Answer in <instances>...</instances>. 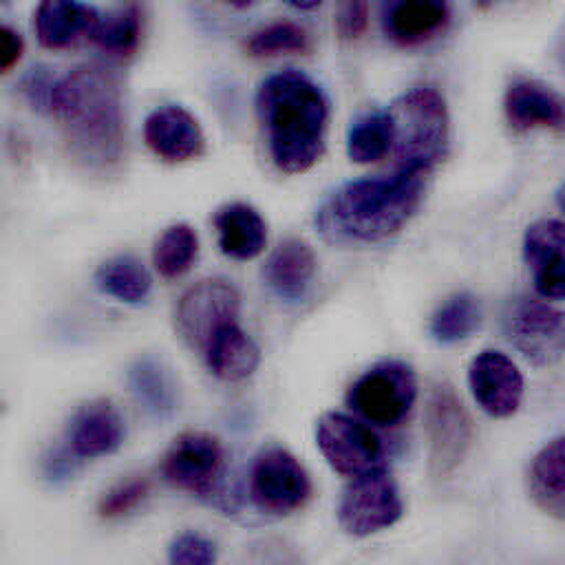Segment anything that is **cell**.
<instances>
[{
	"label": "cell",
	"instance_id": "6da1fadb",
	"mask_svg": "<svg viewBox=\"0 0 565 565\" xmlns=\"http://www.w3.org/2000/svg\"><path fill=\"white\" fill-rule=\"evenodd\" d=\"M51 113L57 119L68 152L93 172L113 170L124 154L121 88L110 68L79 64L57 77Z\"/></svg>",
	"mask_w": 565,
	"mask_h": 565
},
{
	"label": "cell",
	"instance_id": "7a4b0ae2",
	"mask_svg": "<svg viewBox=\"0 0 565 565\" xmlns=\"http://www.w3.org/2000/svg\"><path fill=\"white\" fill-rule=\"evenodd\" d=\"M256 113L280 172L298 174L318 163L324 152L329 102L307 73L285 68L265 77L256 90Z\"/></svg>",
	"mask_w": 565,
	"mask_h": 565
},
{
	"label": "cell",
	"instance_id": "3957f363",
	"mask_svg": "<svg viewBox=\"0 0 565 565\" xmlns=\"http://www.w3.org/2000/svg\"><path fill=\"white\" fill-rule=\"evenodd\" d=\"M424 177L397 170L391 177L355 179L333 190L316 212V227L329 243H375L397 234L424 199Z\"/></svg>",
	"mask_w": 565,
	"mask_h": 565
},
{
	"label": "cell",
	"instance_id": "277c9868",
	"mask_svg": "<svg viewBox=\"0 0 565 565\" xmlns=\"http://www.w3.org/2000/svg\"><path fill=\"white\" fill-rule=\"evenodd\" d=\"M393 150L399 170L428 174L450 148V117L444 95L433 86H415L388 108Z\"/></svg>",
	"mask_w": 565,
	"mask_h": 565
},
{
	"label": "cell",
	"instance_id": "5b68a950",
	"mask_svg": "<svg viewBox=\"0 0 565 565\" xmlns=\"http://www.w3.org/2000/svg\"><path fill=\"white\" fill-rule=\"evenodd\" d=\"M417 395V380L408 364L386 360L364 371L349 388L347 402L362 422L391 428L406 419Z\"/></svg>",
	"mask_w": 565,
	"mask_h": 565
},
{
	"label": "cell",
	"instance_id": "8992f818",
	"mask_svg": "<svg viewBox=\"0 0 565 565\" xmlns=\"http://www.w3.org/2000/svg\"><path fill=\"white\" fill-rule=\"evenodd\" d=\"M161 475L181 492L201 499L216 497L225 477V450L210 433H181L163 455Z\"/></svg>",
	"mask_w": 565,
	"mask_h": 565
},
{
	"label": "cell",
	"instance_id": "52a82bcc",
	"mask_svg": "<svg viewBox=\"0 0 565 565\" xmlns=\"http://www.w3.org/2000/svg\"><path fill=\"white\" fill-rule=\"evenodd\" d=\"M249 497L254 505L271 516L300 510L311 497V479L305 466L282 446L263 448L249 470Z\"/></svg>",
	"mask_w": 565,
	"mask_h": 565
},
{
	"label": "cell",
	"instance_id": "ba28073f",
	"mask_svg": "<svg viewBox=\"0 0 565 565\" xmlns=\"http://www.w3.org/2000/svg\"><path fill=\"white\" fill-rule=\"evenodd\" d=\"M241 296L223 278H205L192 285L179 300L174 324L181 340L203 353L210 340L227 324L238 322Z\"/></svg>",
	"mask_w": 565,
	"mask_h": 565
},
{
	"label": "cell",
	"instance_id": "9c48e42d",
	"mask_svg": "<svg viewBox=\"0 0 565 565\" xmlns=\"http://www.w3.org/2000/svg\"><path fill=\"white\" fill-rule=\"evenodd\" d=\"M404 512L395 479L377 468L353 477L338 501V523L353 536H369L391 527Z\"/></svg>",
	"mask_w": 565,
	"mask_h": 565
},
{
	"label": "cell",
	"instance_id": "30bf717a",
	"mask_svg": "<svg viewBox=\"0 0 565 565\" xmlns=\"http://www.w3.org/2000/svg\"><path fill=\"white\" fill-rule=\"evenodd\" d=\"M316 444L327 463L344 477L353 479L384 468V448L380 437L366 422L347 413L329 411L320 415L316 424Z\"/></svg>",
	"mask_w": 565,
	"mask_h": 565
},
{
	"label": "cell",
	"instance_id": "8fae6325",
	"mask_svg": "<svg viewBox=\"0 0 565 565\" xmlns=\"http://www.w3.org/2000/svg\"><path fill=\"white\" fill-rule=\"evenodd\" d=\"M505 335L536 366H550L565 355V311L545 300L519 298L505 313Z\"/></svg>",
	"mask_w": 565,
	"mask_h": 565
},
{
	"label": "cell",
	"instance_id": "7c38bea8",
	"mask_svg": "<svg viewBox=\"0 0 565 565\" xmlns=\"http://www.w3.org/2000/svg\"><path fill=\"white\" fill-rule=\"evenodd\" d=\"M428 457L435 477L450 475L466 457L472 441L470 417L448 384H437L426 411Z\"/></svg>",
	"mask_w": 565,
	"mask_h": 565
},
{
	"label": "cell",
	"instance_id": "4fadbf2b",
	"mask_svg": "<svg viewBox=\"0 0 565 565\" xmlns=\"http://www.w3.org/2000/svg\"><path fill=\"white\" fill-rule=\"evenodd\" d=\"M468 384L475 402L490 417H510L523 399V375L501 351L486 349L470 362Z\"/></svg>",
	"mask_w": 565,
	"mask_h": 565
},
{
	"label": "cell",
	"instance_id": "5bb4252c",
	"mask_svg": "<svg viewBox=\"0 0 565 565\" xmlns=\"http://www.w3.org/2000/svg\"><path fill=\"white\" fill-rule=\"evenodd\" d=\"M523 258L534 289L547 300H565V223L541 218L525 230Z\"/></svg>",
	"mask_w": 565,
	"mask_h": 565
},
{
	"label": "cell",
	"instance_id": "9a60e30c",
	"mask_svg": "<svg viewBox=\"0 0 565 565\" xmlns=\"http://www.w3.org/2000/svg\"><path fill=\"white\" fill-rule=\"evenodd\" d=\"M148 148L163 161L181 163L203 154L205 135L196 117L177 104L154 108L143 124Z\"/></svg>",
	"mask_w": 565,
	"mask_h": 565
},
{
	"label": "cell",
	"instance_id": "2e32d148",
	"mask_svg": "<svg viewBox=\"0 0 565 565\" xmlns=\"http://www.w3.org/2000/svg\"><path fill=\"white\" fill-rule=\"evenodd\" d=\"M503 110L514 130H565V97L536 79H514L505 90Z\"/></svg>",
	"mask_w": 565,
	"mask_h": 565
},
{
	"label": "cell",
	"instance_id": "e0dca14e",
	"mask_svg": "<svg viewBox=\"0 0 565 565\" xmlns=\"http://www.w3.org/2000/svg\"><path fill=\"white\" fill-rule=\"evenodd\" d=\"M124 441V422L110 399L84 404L68 426V452L79 459H95L115 452Z\"/></svg>",
	"mask_w": 565,
	"mask_h": 565
},
{
	"label": "cell",
	"instance_id": "ac0fdd59",
	"mask_svg": "<svg viewBox=\"0 0 565 565\" xmlns=\"http://www.w3.org/2000/svg\"><path fill=\"white\" fill-rule=\"evenodd\" d=\"M99 18L97 9L84 2L44 0L35 7L33 26L42 46L68 49L82 38H93Z\"/></svg>",
	"mask_w": 565,
	"mask_h": 565
},
{
	"label": "cell",
	"instance_id": "d6986e66",
	"mask_svg": "<svg viewBox=\"0 0 565 565\" xmlns=\"http://www.w3.org/2000/svg\"><path fill=\"white\" fill-rule=\"evenodd\" d=\"M263 274L278 298L300 300L316 276V254L302 238H285L269 254Z\"/></svg>",
	"mask_w": 565,
	"mask_h": 565
},
{
	"label": "cell",
	"instance_id": "ffe728a7",
	"mask_svg": "<svg viewBox=\"0 0 565 565\" xmlns=\"http://www.w3.org/2000/svg\"><path fill=\"white\" fill-rule=\"evenodd\" d=\"M450 20V7L439 0H402L393 2L384 11V33L402 44L415 46L428 42L446 29Z\"/></svg>",
	"mask_w": 565,
	"mask_h": 565
},
{
	"label": "cell",
	"instance_id": "44dd1931",
	"mask_svg": "<svg viewBox=\"0 0 565 565\" xmlns=\"http://www.w3.org/2000/svg\"><path fill=\"white\" fill-rule=\"evenodd\" d=\"M218 247L234 260L256 258L267 243L263 216L247 203H227L214 214Z\"/></svg>",
	"mask_w": 565,
	"mask_h": 565
},
{
	"label": "cell",
	"instance_id": "7402d4cb",
	"mask_svg": "<svg viewBox=\"0 0 565 565\" xmlns=\"http://www.w3.org/2000/svg\"><path fill=\"white\" fill-rule=\"evenodd\" d=\"M201 355L210 373L225 382L247 380L260 362L256 342L241 329L238 322L223 327Z\"/></svg>",
	"mask_w": 565,
	"mask_h": 565
},
{
	"label": "cell",
	"instance_id": "603a6c76",
	"mask_svg": "<svg viewBox=\"0 0 565 565\" xmlns=\"http://www.w3.org/2000/svg\"><path fill=\"white\" fill-rule=\"evenodd\" d=\"M128 386L135 399L139 402V406L148 415L157 419H168L177 411V404H179L177 382L170 369L161 360L152 355H143L135 360L132 366L128 369Z\"/></svg>",
	"mask_w": 565,
	"mask_h": 565
},
{
	"label": "cell",
	"instance_id": "cb8c5ba5",
	"mask_svg": "<svg viewBox=\"0 0 565 565\" xmlns=\"http://www.w3.org/2000/svg\"><path fill=\"white\" fill-rule=\"evenodd\" d=\"M530 494L545 514L565 521V435L552 439L534 457Z\"/></svg>",
	"mask_w": 565,
	"mask_h": 565
},
{
	"label": "cell",
	"instance_id": "d4e9b609",
	"mask_svg": "<svg viewBox=\"0 0 565 565\" xmlns=\"http://www.w3.org/2000/svg\"><path fill=\"white\" fill-rule=\"evenodd\" d=\"M95 285L102 294L119 302L137 305V302H143L146 296L150 294L152 280L148 269L141 265V260H137L130 254H119L104 260L97 267Z\"/></svg>",
	"mask_w": 565,
	"mask_h": 565
},
{
	"label": "cell",
	"instance_id": "484cf974",
	"mask_svg": "<svg viewBox=\"0 0 565 565\" xmlns=\"http://www.w3.org/2000/svg\"><path fill=\"white\" fill-rule=\"evenodd\" d=\"M393 148V121L388 110L360 115L347 135V154L355 163L380 161Z\"/></svg>",
	"mask_w": 565,
	"mask_h": 565
},
{
	"label": "cell",
	"instance_id": "4316f807",
	"mask_svg": "<svg viewBox=\"0 0 565 565\" xmlns=\"http://www.w3.org/2000/svg\"><path fill=\"white\" fill-rule=\"evenodd\" d=\"M141 38V9L137 4H124L99 18L93 33V42L99 51L113 57H130Z\"/></svg>",
	"mask_w": 565,
	"mask_h": 565
},
{
	"label": "cell",
	"instance_id": "83f0119b",
	"mask_svg": "<svg viewBox=\"0 0 565 565\" xmlns=\"http://www.w3.org/2000/svg\"><path fill=\"white\" fill-rule=\"evenodd\" d=\"M481 322V305L472 294H455L430 318L428 331L439 344H455L475 333Z\"/></svg>",
	"mask_w": 565,
	"mask_h": 565
},
{
	"label": "cell",
	"instance_id": "f1b7e54d",
	"mask_svg": "<svg viewBox=\"0 0 565 565\" xmlns=\"http://www.w3.org/2000/svg\"><path fill=\"white\" fill-rule=\"evenodd\" d=\"M199 254L196 232L188 223H174L161 232L152 249V265L163 278L183 276Z\"/></svg>",
	"mask_w": 565,
	"mask_h": 565
},
{
	"label": "cell",
	"instance_id": "f546056e",
	"mask_svg": "<svg viewBox=\"0 0 565 565\" xmlns=\"http://www.w3.org/2000/svg\"><path fill=\"white\" fill-rule=\"evenodd\" d=\"M245 53L252 57H274L285 53H305L309 51V33L291 20H274L258 26L245 40Z\"/></svg>",
	"mask_w": 565,
	"mask_h": 565
},
{
	"label": "cell",
	"instance_id": "4dcf8cb0",
	"mask_svg": "<svg viewBox=\"0 0 565 565\" xmlns=\"http://www.w3.org/2000/svg\"><path fill=\"white\" fill-rule=\"evenodd\" d=\"M148 490L150 481L146 477H130L126 481H119L108 492H104L97 512L102 519H121L148 497Z\"/></svg>",
	"mask_w": 565,
	"mask_h": 565
},
{
	"label": "cell",
	"instance_id": "1f68e13d",
	"mask_svg": "<svg viewBox=\"0 0 565 565\" xmlns=\"http://www.w3.org/2000/svg\"><path fill=\"white\" fill-rule=\"evenodd\" d=\"M168 565H216V547L201 532H181L170 543Z\"/></svg>",
	"mask_w": 565,
	"mask_h": 565
},
{
	"label": "cell",
	"instance_id": "d6a6232c",
	"mask_svg": "<svg viewBox=\"0 0 565 565\" xmlns=\"http://www.w3.org/2000/svg\"><path fill=\"white\" fill-rule=\"evenodd\" d=\"M55 77L49 73V68L44 66H38V68H31L22 82H20V88H22V95L26 97V102L38 108V110H51V97H53V88H55Z\"/></svg>",
	"mask_w": 565,
	"mask_h": 565
},
{
	"label": "cell",
	"instance_id": "836d02e7",
	"mask_svg": "<svg viewBox=\"0 0 565 565\" xmlns=\"http://www.w3.org/2000/svg\"><path fill=\"white\" fill-rule=\"evenodd\" d=\"M369 22V4L366 2H344L338 7L335 29L342 40H355L364 33Z\"/></svg>",
	"mask_w": 565,
	"mask_h": 565
},
{
	"label": "cell",
	"instance_id": "e575fe53",
	"mask_svg": "<svg viewBox=\"0 0 565 565\" xmlns=\"http://www.w3.org/2000/svg\"><path fill=\"white\" fill-rule=\"evenodd\" d=\"M22 51H24L22 35L13 26L2 24L0 26V71L9 73L20 62Z\"/></svg>",
	"mask_w": 565,
	"mask_h": 565
},
{
	"label": "cell",
	"instance_id": "d590c367",
	"mask_svg": "<svg viewBox=\"0 0 565 565\" xmlns=\"http://www.w3.org/2000/svg\"><path fill=\"white\" fill-rule=\"evenodd\" d=\"M558 205H561V210L565 212V185L558 190Z\"/></svg>",
	"mask_w": 565,
	"mask_h": 565
},
{
	"label": "cell",
	"instance_id": "8d00e7d4",
	"mask_svg": "<svg viewBox=\"0 0 565 565\" xmlns=\"http://www.w3.org/2000/svg\"><path fill=\"white\" fill-rule=\"evenodd\" d=\"M563 66H565V46H563Z\"/></svg>",
	"mask_w": 565,
	"mask_h": 565
}]
</instances>
